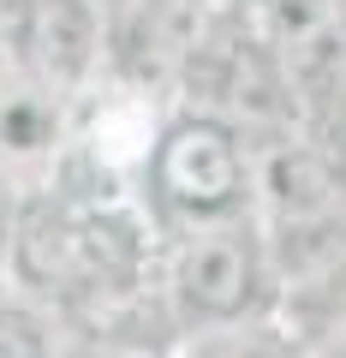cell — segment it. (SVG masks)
Here are the masks:
<instances>
[{
  "label": "cell",
  "mask_w": 346,
  "mask_h": 358,
  "mask_svg": "<svg viewBox=\"0 0 346 358\" xmlns=\"http://www.w3.org/2000/svg\"><path fill=\"white\" fill-rule=\"evenodd\" d=\"M161 310L173 334L197 346L215 334H257L281 317V268H275L263 215L203 221L161 233Z\"/></svg>",
  "instance_id": "6da1fadb"
},
{
  "label": "cell",
  "mask_w": 346,
  "mask_h": 358,
  "mask_svg": "<svg viewBox=\"0 0 346 358\" xmlns=\"http://www.w3.org/2000/svg\"><path fill=\"white\" fill-rule=\"evenodd\" d=\"M138 185L161 233L257 215V150L239 120L215 108H180L173 120H161Z\"/></svg>",
  "instance_id": "7a4b0ae2"
},
{
  "label": "cell",
  "mask_w": 346,
  "mask_h": 358,
  "mask_svg": "<svg viewBox=\"0 0 346 358\" xmlns=\"http://www.w3.org/2000/svg\"><path fill=\"white\" fill-rule=\"evenodd\" d=\"M108 30L114 13L102 0H30L24 13V60L36 66L48 84H60L66 96H84L102 72Z\"/></svg>",
  "instance_id": "3957f363"
},
{
  "label": "cell",
  "mask_w": 346,
  "mask_h": 358,
  "mask_svg": "<svg viewBox=\"0 0 346 358\" xmlns=\"http://www.w3.org/2000/svg\"><path fill=\"white\" fill-rule=\"evenodd\" d=\"M66 96L60 84L36 72V66H6L0 60V162H42L60 155L66 138Z\"/></svg>",
  "instance_id": "277c9868"
},
{
  "label": "cell",
  "mask_w": 346,
  "mask_h": 358,
  "mask_svg": "<svg viewBox=\"0 0 346 358\" xmlns=\"http://www.w3.org/2000/svg\"><path fill=\"white\" fill-rule=\"evenodd\" d=\"M102 6H108L114 18H126V13H131V0H102Z\"/></svg>",
  "instance_id": "5b68a950"
}]
</instances>
